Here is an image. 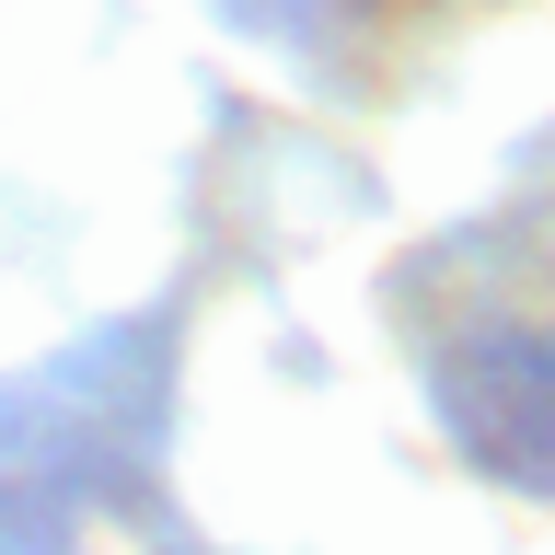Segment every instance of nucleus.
Returning <instances> with one entry per match:
<instances>
[{
	"mask_svg": "<svg viewBox=\"0 0 555 555\" xmlns=\"http://www.w3.org/2000/svg\"><path fill=\"white\" fill-rule=\"evenodd\" d=\"M440 428L520 498H555V336L498 324L440 359Z\"/></svg>",
	"mask_w": 555,
	"mask_h": 555,
	"instance_id": "f257e3e1",
	"label": "nucleus"
}]
</instances>
